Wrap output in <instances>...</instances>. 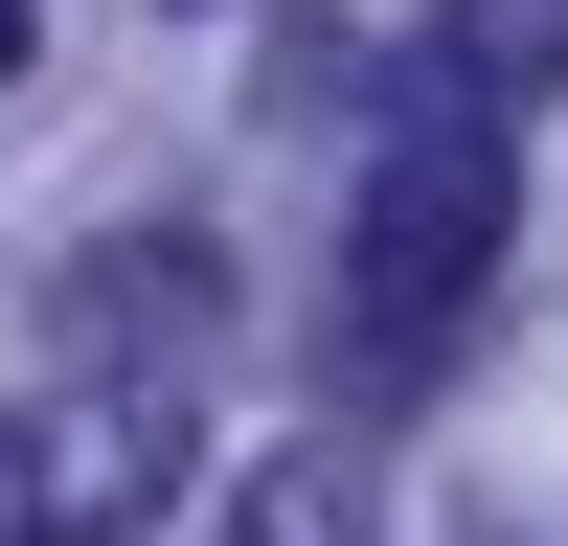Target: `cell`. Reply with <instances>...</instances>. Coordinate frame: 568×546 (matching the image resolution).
<instances>
[{
  "label": "cell",
  "instance_id": "obj_4",
  "mask_svg": "<svg viewBox=\"0 0 568 546\" xmlns=\"http://www.w3.org/2000/svg\"><path fill=\"white\" fill-rule=\"evenodd\" d=\"M0 69H23V23H0Z\"/></svg>",
  "mask_w": 568,
  "mask_h": 546
},
{
  "label": "cell",
  "instance_id": "obj_3",
  "mask_svg": "<svg viewBox=\"0 0 568 546\" xmlns=\"http://www.w3.org/2000/svg\"><path fill=\"white\" fill-rule=\"evenodd\" d=\"M205 546H364V478H342V455H273V478H227Z\"/></svg>",
  "mask_w": 568,
  "mask_h": 546
},
{
  "label": "cell",
  "instance_id": "obj_2",
  "mask_svg": "<svg viewBox=\"0 0 568 546\" xmlns=\"http://www.w3.org/2000/svg\"><path fill=\"white\" fill-rule=\"evenodd\" d=\"M568 69V0H433V91H478V114H524Z\"/></svg>",
  "mask_w": 568,
  "mask_h": 546
},
{
  "label": "cell",
  "instance_id": "obj_1",
  "mask_svg": "<svg viewBox=\"0 0 568 546\" xmlns=\"http://www.w3.org/2000/svg\"><path fill=\"white\" fill-rule=\"evenodd\" d=\"M500 228H524V160H500V114H478V91H409V114L364 136V205H342V296H318V364H342L364 410H409L455 342H478Z\"/></svg>",
  "mask_w": 568,
  "mask_h": 546
}]
</instances>
